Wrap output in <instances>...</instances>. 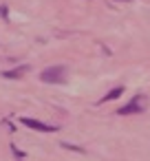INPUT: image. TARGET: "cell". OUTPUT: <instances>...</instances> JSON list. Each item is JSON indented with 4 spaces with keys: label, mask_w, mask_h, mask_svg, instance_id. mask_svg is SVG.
<instances>
[{
    "label": "cell",
    "mask_w": 150,
    "mask_h": 161,
    "mask_svg": "<svg viewBox=\"0 0 150 161\" xmlns=\"http://www.w3.org/2000/svg\"><path fill=\"white\" fill-rule=\"evenodd\" d=\"M44 84H64L66 82V66H49L40 73Z\"/></svg>",
    "instance_id": "obj_1"
},
{
    "label": "cell",
    "mask_w": 150,
    "mask_h": 161,
    "mask_svg": "<svg viewBox=\"0 0 150 161\" xmlns=\"http://www.w3.org/2000/svg\"><path fill=\"white\" fill-rule=\"evenodd\" d=\"M143 106H146V97H143V93H137L126 106H121L117 113L119 115H135V113H143Z\"/></svg>",
    "instance_id": "obj_2"
},
{
    "label": "cell",
    "mask_w": 150,
    "mask_h": 161,
    "mask_svg": "<svg viewBox=\"0 0 150 161\" xmlns=\"http://www.w3.org/2000/svg\"><path fill=\"white\" fill-rule=\"evenodd\" d=\"M20 121H22L27 128H33V130H40V132H55V130H58L55 126H49V124L38 121V119H31V117H22Z\"/></svg>",
    "instance_id": "obj_3"
},
{
    "label": "cell",
    "mask_w": 150,
    "mask_h": 161,
    "mask_svg": "<svg viewBox=\"0 0 150 161\" xmlns=\"http://www.w3.org/2000/svg\"><path fill=\"white\" fill-rule=\"evenodd\" d=\"M27 71H29V66H18V69H14V71H5L3 77H7V80H18V77H22Z\"/></svg>",
    "instance_id": "obj_4"
},
{
    "label": "cell",
    "mask_w": 150,
    "mask_h": 161,
    "mask_svg": "<svg viewBox=\"0 0 150 161\" xmlns=\"http://www.w3.org/2000/svg\"><path fill=\"white\" fill-rule=\"evenodd\" d=\"M124 93V86H117V88H113V91H108L102 99H99V104H104V102H110V99H117L119 95Z\"/></svg>",
    "instance_id": "obj_5"
}]
</instances>
